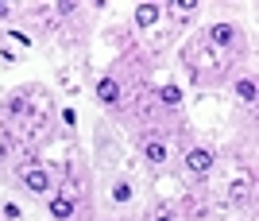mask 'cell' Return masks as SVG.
<instances>
[{
	"mask_svg": "<svg viewBox=\"0 0 259 221\" xmlns=\"http://www.w3.org/2000/svg\"><path fill=\"white\" fill-rule=\"evenodd\" d=\"M0 62H4V66H12V62H20V55H16V51H8V47H0Z\"/></svg>",
	"mask_w": 259,
	"mask_h": 221,
	"instance_id": "4fadbf2b",
	"label": "cell"
},
{
	"mask_svg": "<svg viewBox=\"0 0 259 221\" xmlns=\"http://www.w3.org/2000/svg\"><path fill=\"white\" fill-rule=\"evenodd\" d=\"M62 121L70 124V128H74V124H77V113H74V109H62Z\"/></svg>",
	"mask_w": 259,
	"mask_h": 221,
	"instance_id": "e0dca14e",
	"label": "cell"
},
{
	"mask_svg": "<svg viewBox=\"0 0 259 221\" xmlns=\"http://www.w3.org/2000/svg\"><path fill=\"white\" fill-rule=\"evenodd\" d=\"M205 39H209L213 47H225V51H228V47H240V43H244V35H240L236 23H213Z\"/></svg>",
	"mask_w": 259,
	"mask_h": 221,
	"instance_id": "8992f818",
	"label": "cell"
},
{
	"mask_svg": "<svg viewBox=\"0 0 259 221\" xmlns=\"http://www.w3.org/2000/svg\"><path fill=\"white\" fill-rule=\"evenodd\" d=\"M159 105L170 109V113H178L182 109V86H178V82H162L159 86Z\"/></svg>",
	"mask_w": 259,
	"mask_h": 221,
	"instance_id": "9c48e42d",
	"label": "cell"
},
{
	"mask_svg": "<svg viewBox=\"0 0 259 221\" xmlns=\"http://www.w3.org/2000/svg\"><path fill=\"white\" fill-rule=\"evenodd\" d=\"M20 182H23V190H31V194H39V198H51L54 194V175L47 171V167H39V163H31V167H23L20 171Z\"/></svg>",
	"mask_w": 259,
	"mask_h": 221,
	"instance_id": "3957f363",
	"label": "cell"
},
{
	"mask_svg": "<svg viewBox=\"0 0 259 221\" xmlns=\"http://www.w3.org/2000/svg\"><path fill=\"white\" fill-rule=\"evenodd\" d=\"M108 198L116 202V206H128V202L136 198V187H132V182H124V178H120V182H112V190H108Z\"/></svg>",
	"mask_w": 259,
	"mask_h": 221,
	"instance_id": "30bf717a",
	"label": "cell"
},
{
	"mask_svg": "<svg viewBox=\"0 0 259 221\" xmlns=\"http://www.w3.org/2000/svg\"><path fill=\"white\" fill-rule=\"evenodd\" d=\"M93 97H97L101 109H120L128 93H124V82H120L116 74H101L97 82H93Z\"/></svg>",
	"mask_w": 259,
	"mask_h": 221,
	"instance_id": "6da1fadb",
	"label": "cell"
},
{
	"mask_svg": "<svg viewBox=\"0 0 259 221\" xmlns=\"http://www.w3.org/2000/svg\"><path fill=\"white\" fill-rule=\"evenodd\" d=\"M151 221H178V217H174V213H170V210H162V213H155V217H151Z\"/></svg>",
	"mask_w": 259,
	"mask_h": 221,
	"instance_id": "ac0fdd59",
	"label": "cell"
},
{
	"mask_svg": "<svg viewBox=\"0 0 259 221\" xmlns=\"http://www.w3.org/2000/svg\"><path fill=\"white\" fill-rule=\"evenodd\" d=\"M232 93H236V101H244V105H255V97H259L255 78H251V74H240L236 82H232Z\"/></svg>",
	"mask_w": 259,
	"mask_h": 221,
	"instance_id": "ba28073f",
	"label": "cell"
},
{
	"mask_svg": "<svg viewBox=\"0 0 259 221\" xmlns=\"http://www.w3.org/2000/svg\"><path fill=\"white\" fill-rule=\"evenodd\" d=\"M0 217H4V221H20L23 217V210H20V202H0Z\"/></svg>",
	"mask_w": 259,
	"mask_h": 221,
	"instance_id": "7c38bea8",
	"label": "cell"
},
{
	"mask_svg": "<svg viewBox=\"0 0 259 221\" xmlns=\"http://www.w3.org/2000/svg\"><path fill=\"white\" fill-rule=\"evenodd\" d=\"M182 163H186V171H190L194 178H205L209 171H213L217 155H213V148H205V144H190L186 155H182Z\"/></svg>",
	"mask_w": 259,
	"mask_h": 221,
	"instance_id": "7a4b0ae2",
	"label": "cell"
},
{
	"mask_svg": "<svg viewBox=\"0 0 259 221\" xmlns=\"http://www.w3.org/2000/svg\"><path fill=\"white\" fill-rule=\"evenodd\" d=\"M178 12H197V0H178Z\"/></svg>",
	"mask_w": 259,
	"mask_h": 221,
	"instance_id": "2e32d148",
	"label": "cell"
},
{
	"mask_svg": "<svg viewBox=\"0 0 259 221\" xmlns=\"http://www.w3.org/2000/svg\"><path fill=\"white\" fill-rule=\"evenodd\" d=\"M12 16H16V8H12V4H4V0H0V20H12Z\"/></svg>",
	"mask_w": 259,
	"mask_h": 221,
	"instance_id": "9a60e30c",
	"label": "cell"
},
{
	"mask_svg": "<svg viewBox=\"0 0 259 221\" xmlns=\"http://www.w3.org/2000/svg\"><path fill=\"white\" fill-rule=\"evenodd\" d=\"M4 35H8V39H12V43H16V47H23V51H31V47H35V39H31V35H23L20 27H8V31H4Z\"/></svg>",
	"mask_w": 259,
	"mask_h": 221,
	"instance_id": "8fae6325",
	"label": "cell"
},
{
	"mask_svg": "<svg viewBox=\"0 0 259 221\" xmlns=\"http://www.w3.org/2000/svg\"><path fill=\"white\" fill-rule=\"evenodd\" d=\"M140 155L147 167H166V159H170V144L162 140V136H147V140H140Z\"/></svg>",
	"mask_w": 259,
	"mask_h": 221,
	"instance_id": "277c9868",
	"label": "cell"
},
{
	"mask_svg": "<svg viewBox=\"0 0 259 221\" xmlns=\"http://www.w3.org/2000/svg\"><path fill=\"white\" fill-rule=\"evenodd\" d=\"M162 16H166V8H162V4H140V8L132 12V23H136V31H151Z\"/></svg>",
	"mask_w": 259,
	"mask_h": 221,
	"instance_id": "52a82bcc",
	"label": "cell"
},
{
	"mask_svg": "<svg viewBox=\"0 0 259 221\" xmlns=\"http://www.w3.org/2000/svg\"><path fill=\"white\" fill-rule=\"evenodd\" d=\"M54 12H58V16H74V12H77V4H70V0H62V4H54Z\"/></svg>",
	"mask_w": 259,
	"mask_h": 221,
	"instance_id": "5bb4252c",
	"label": "cell"
},
{
	"mask_svg": "<svg viewBox=\"0 0 259 221\" xmlns=\"http://www.w3.org/2000/svg\"><path fill=\"white\" fill-rule=\"evenodd\" d=\"M74 213H77V202H74V194H51L47 198V217H54V221H74Z\"/></svg>",
	"mask_w": 259,
	"mask_h": 221,
	"instance_id": "5b68a950",
	"label": "cell"
}]
</instances>
